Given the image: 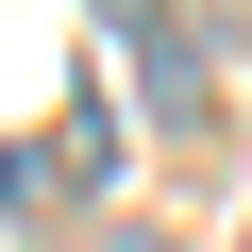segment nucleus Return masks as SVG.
Instances as JSON below:
<instances>
[{"label":"nucleus","instance_id":"1","mask_svg":"<svg viewBox=\"0 0 252 252\" xmlns=\"http://www.w3.org/2000/svg\"><path fill=\"white\" fill-rule=\"evenodd\" d=\"M118 51H135V84H152L168 118H202V34H185V17H118Z\"/></svg>","mask_w":252,"mask_h":252},{"label":"nucleus","instance_id":"2","mask_svg":"<svg viewBox=\"0 0 252 252\" xmlns=\"http://www.w3.org/2000/svg\"><path fill=\"white\" fill-rule=\"evenodd\" d=\"M101 252H168V235H101Z\"/></svg>","mask_w":252,"mask_h":252}]
</instances>
